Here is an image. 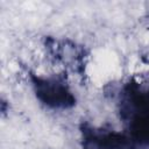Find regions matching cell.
I'll return each instance as SVG.
<instances>
[{"label": "cell", "mask_w": 149, "mask_h": 149, "mask_svg": "<svg viewBox=\"0 0 149 149\" xmlns=\"http://www.w3.org/2000/svg\"><path fill=\"white\" fill-rule=\"evenodd\" d=\"M116 104L126 133L137 147L149 148V86L129 79L120 87Z\"/></svg>", "instance_id": "1"}, {"label": "cell", "mask_w": 149, "mask_h": 149, "mask_svg": "<svg viewBox=\"0 0 149 149\" xmlns=\"http://www.w3.org/2000/svg\"><path fill=\"white\" fill-rule=\"evenodd\" d=\"M28 78L35 97L44 106L51 109H69L74 107L77 99L65 73L42 76L29 71Z\"/></svg>", "instance_id": "2"}, {"label": "cell", "mask_w": 149, "mask_h": 149, "mask_svg": "<svg viewBox=\"0 0 149 149\" xmlns=\"http://www.w3.org/2000/svg\"><path fill=\"white\" fill-rule=\"evenodd\" d=\"M81 149H137V144L126 132L108 127H97L88 121L79 125Z\"/></svg>", "instance_id": "3"}, {"label": "cell", "mask_w": 149, "mask_h": 149, "mask_svg": "<svg viewBox=\"0 0 149 149\" xmlns=\"http://www.w3.org/2000/svg\"><path fill=\"white\" fill-rule=\"evenodd\" d=\"M45 49L51 58L62 63L64 66L76 72L78 76H85L88 50L71 40H57L54 37H45Z\"/></svg>", "instance_id": "4"}]
</instances>
